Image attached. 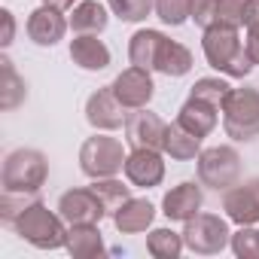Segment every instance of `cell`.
<instances>
[{"instance_id": "cell-24", "label": "cell", "mask_w": 259, "mask_h": 259, "mask_svg": "<svg viewBox=\"0 0 259 259\" xmlns=\"http://www.w3.org/2000/svg\"><path fill=\"white\" fill-rule=\"evenodd\" d=\"M107 7H101L98 0H82L70 13V28L73 34H101L107 28Z\"/></svg>"}, {"instance_id": "cell-9", "label": "cell", "mask_w": 259, "mask_h": 259, "mask_svg": "<svg viewBox=\"0 0 259 259\" xmlns=\"http://www.w3.org/2000/svg\"><path fill=\"white\" fill-rule=\"evenodd\" d=\"M58 213L67 226H98L107 213L101 198L89 189H70L58 198Z\"/></svg>"}, {"instance_id": "cell-25", "label": "cell", "mask_w": 259, "mask_h": 259, "mask_svg": "<svg viewBox=\"0 0 259 259\" xmlns=\"http://www.w3.org/2000/svg\"><path fill=\"white\" fill-rule=\"evenodd\" d=\"M25 98H28L25 79L16 73L10 58H0V107H4V110H16Z\"/></svg>"}, {"instance_id": "cell-16", "label": "cell", "mask_w": 259, "mask_h": 259, "mask_svg": "<svg viewBox=\"0 0 259 259\" xmlns=\"http://www.w3.org/2000/svg\"><path fill=\"white\" fill-rule=\"evenodd\" d=\"M201 201H204V192H201V186L198 183H180V186H174L165 198H162V213L168 217V220H177V223H186V220H192L198 210H201Z\"/></svg>"}, {"instance_id": "cell-17", "label": "cell", "mask_w": 259, "mask_h": 259, "mask_svg": "<svg viewBox=\"0 0 259 259\" xmlns=\"http://www.w3.org/2000/svg\"><path fill=\"white\" fill-rule=\"evenodd\" d=\"M220 107H213V104H207V101H201V98H186V104L180 107V116H177V122L183 125V128H189L192 135H198V138H207L213 128H217V119H220Z\"/></svg>"}, {"instance_id": "cell-15", "label": "cell", "mask_w": 259, "mask_h": 259, "mask_svg": "<svg viewBox=\"0 0 259 259\" xmlns=\"http://www.w3.org/2000/svg\"><path fill=\"white\" fill-rule=\"evenodd\" d=\"M70 22H64L61 10L55 7H37L31 16H28V37L37 43V46H55L58 40H64V31H67Z\"/></svg>"}, {"instance_id": "cell-33", "label": "cell", "mask_w": 259, "mask_h": 259, "mask_svg": "<svg viewBox=\"0 0 259 259\" xmlns=\"http://www.w3.org/2000/svg\"><path fill=\"white\" fill-rule=\"evenodd\" d=\"M244 49H247L250 61L259 64V31H247V37H244Z\"/></svg>"}, {"instance_id": "cell-5", "label": "cell", "mask_w": 259, "mask_h": 259, "mask_svg": "<svg viewBox=\"0 0 259 259\" xmlns=\"http://www.w3.org/2000/svg\"><path fill=\"white\" fill-rule=\"evenodd\" d=\"M125 150L122 141L107 138V135H95L79 147V168L85 177L101 180V177H116L119 171H125Z\"/></svg>"}, {"instance_id": "cell-22", "label": "cell", "mask_w": 259, "mask_h": 259, "mask_svg": "<svg viewBox=\"0 0 259 259\" xmlns=\"http://www.w3.org/2000/svg\"><path fill=\"white\" fill-rule=\"evenodd\" d=\"M168 37L162 31H138L128 43V58H132L135 67H144V70H156V58H159V49Z\"/></svg>"}, {"instance_id": "cell-4", "label": "cell", "mask_w": 259, "mask_h": 259, "mask_svg": "<svg viewBox=\"0 0 259 259\" xmlns=\"http://www.w3.org/2000/svg\"><path fill=\"white\" fill-rule=\"evenodd\" d=\"M49 162L40 150H16L4 162V189L7 192H40L46 183Z\"/></svg>"}, {"instance_id": "cell-21", "label": "cell", "mask_w": 259, "mask_h": 259, "mask_svg": "<svg viewBox=\"0 0 259 259\" xmlns=\"http://www.w3.org/2000/svg\"><path fill=\"white\" fill-rule=\"evenodd\" d=\"M162 153H168V156H171V159H177V162L198 159V153H201V138H198V135H192L189 128H183L180 122H171V125H168V132H165Z\"/></svg>"}, {"instance_id": "cell-31", "label": "cell", "mask_w": 259, "mask_h": 259, "mask_svg": "<svg viewBox=\"0 0 259 259\" xmlns=\"http://www.w3.org/2000/svg\"><path fill=\"white\" fill-rule=\"evenodd\" d=\"M232 250H235L238 259H259V229L241 226L232 235Z\"/></svg>"}, {"instance_id": "cell-30", "label": "cell", "mask_w": 259, "mask_h": 259, "mask_svg": "<svg viewBox=\"0 0 259 259\" xmlns=\"http://www.w3.org/2000/svg\"><path fill=\"white\" fill-rule=\"evenodd\" d=\"M192 7H195V0H156V16L165 25L177 28L186 19H192Z\"/></svg>"}, {"instance_id": "cell-13", "label": "cell", "mask_w": 259, "mask_h": 259, "mask_svg": "<svg viewBox=\"0 0 259 259\" xmlns=\"http://www.w3.org/2000/svg\"><path fill=\"white\" fill-rule=\"evenodd\" d=\"M113 92H116V98H119L128 110H141V107H147V104L153 101L156 85H153L150 70L132 64L128 70H122V73L113 79Z\"/></svg>"}, {"instance_id": "cell-1", "label": "cell", "mask_w": 259, "mask_h": 259, "mask_svg": "<svg viewBox=\"0 0 259 259\" xmlns=\"http://www.w3.org/2000/svg\"><path fill=\"white\" fill-rule=\"evenodd\" d=\"M201 49H204V58L213 70L226 73V76H238L244 79L250 70H253V61L244 49V40L238 34V28H207L204 31V40H201Z\"/></svg>"}, {"instance_id": "cell-27", "label": "cell", "mask_w": 259, "mask_h": 259, "mask_svg": "<svg viewBox=\"0 0 259 259\" xmlns=\"http://www.w3.org/2000/svg\"><path fill=\"white\" fill-rule=\"evenodd\" d=\"M183 247H186L183 244V235H177L171 229H156V232L147 235V250L156 259H177L183 253Z\"/></svg>"}, {"instance_id": "cell-14", "label": "cell", "mask_w": 259, "mask_h": 259, "mask_svg": "<svg viewBox=\"0 0 259 259\" xmlns=\"http://www.w3.org/2000/svg\"><path fill=\"white\" fill-rule=\"evenodd\" d=\"M125 177L132 186L153 189L165 177V162L159 150H132V156L125 159Z\"/></svg>"}, {"instance_id": "cell-2", "label": "cell", "mask_w": 259, "mask_h": 259, "mask_svg": "<svg viewBox=\"0 0 259 259\" xmlns=\"http://www.w3.org/2000/svg\"><path fill=\"white\" fill-rule=\"evenodd\" d=\"M13 229L34 247L40 250H58L67 244V223L61 220V213H52L46 204L40 201H31L19 220L13 223Z\"/></svg>"}, {"instance_id": "cell-6", "label": "cell", "mask_w": 259, "mask_h": 259, "mask_svg": "<svg viewBox=\"0 0 259 259\" xmlns=\"http://www.w3.org/2000/svg\"><path fill=\"white\" fill-rule=\"evenodd\" d=\"M198 180L217 192L241 183V156L235 147H210L198 153Z\"/></svg>"}, {"instance_id": "cell-18", "label": "cell", "mask_w": 259, "mask_h": 259, "mask_svg": "<svg viewBox=\"0 0 259 259\" xmlns=\"http://www.w3.org/2000/svg\"><path fill=\"white\" fill-rule=\"evenodd\" d=\"M70 58L82 70H104L110 67V49L98 34H76L70 40Z\"/></svg>"}, {"instance_id": "cell-23", "label": "cell", "mask_w": 259, "mask_h": 259, "mask_svg": "<svg viewBox=\"0 0 259 259\" xmlns=\"http://www.w3.org/2000/svg\"><path fill=\"white\" fill-rule=\"evenodd\" d=\"M156 70L165 76H186L192 70V52L177 40H165L156 58Z\"/></svg>"}, {"instance_id": "cell-29", "label": "cell", "mask_w": 259, "mask_h": 259, "mask_svg": "<svg viewBox=\"0 0 259 259\" xmlns=\"http://www.w3.org/2000/svg\"><path fill=\"white\" fill-rule=\"evenodd\" d=\"M107 7L122 22H144L156 10V0H107Z\"/></svg>"}, {"instance_id": "cell-28", "label": "cell", "mask_w": 259, "mask_h": 259, "mask_svg": "<svg viewBox=\"0 0 259 259\" xmlns=\"http://www.w3.org/2000/svg\"><path fill=\"white\" fill-rule=\"evenodd\" d=\"M229 92H232V85L226 79H220V76H201V79H195V85H192L189 95L201 98V101H207V104H213V107L223 110V101L229 98Z\"/></svg>"}, {"instance_id": "cell-3", "label": "cell", "mask_w": 259, "mask_h": 259, "mask_svg": "<svg viewBox=\"0 0 259 259\" xmlns=\"http://www.w3.org/2000/svg\"><path fill=\"white\" fill-rule=\"evenodd\" d=\"M223 128L232 141L259 138V92L256 89H232L223 101Z\"/></svg>"}, {"instance_id": "cell-19", "label": "cell", "mask_w": 259, "mask_h": 259, "mask_svg": "<svg viewBox=\"0 0 259 259\" xmlns=\"http://www.w3.org/2000/svg\"><path fill=\"white\" fill-rule=\"evenodd\" d=\"M153 217H156V207L147 198H128L113 213V223L122 235H138V232H147L153 226Z\"/></svg>"}, {"instance_id": "cell-7", "label": "cell", "mask_w": 259, "mask_h": 259, "mask_svg": "<svg viewBox=\"0 0 259 259\" xmlns=\"http://www.w3.org/2000/svg\"><path fill=\"white\" fill-rule=\"evenodd\" d=\"M183 244H186L192 253L213 256V253H220L226 244H232L229 223H226L223 217H217V213H195L192 220H186Z\"/></svg>"}, {"instance_id": "cell-34", "label": "cell", "mask_w": 259, "mask_h": 259, "mask_svg": "<svg viewBox=\"0 0 259 259\" xmlns=\"http://www.w3.org/2000/svg\"><path fill=\"white\" fill-rule=\"evenodd\" d=\"M247 31H259V0H250L247 4V22H244Z\"/></svg>"}, {"instance_id": "cell-20", "label": "cell", "mask_w": 259, "mask_h": 259, "mask_svg": "<svg viewBox=\"0 0 259 259\" xmlns=\"http://www.w3.org/2000/svg\"><path fill=\"white\" fill-rule=\"evenodd\" d=\"M67 253L73 259H98L107 253L98 226H67Z\"/></svg>"}, {"instance_id": "cell-32", "label": "cell", "mask_w": 259, "mask_h": 259, "mask_svg": "<svg viewBox=\"0 0 259 259\" xmlns=\"http://www.w3.org/2000/svg\"><path fill=\"white\" fill-rule=\"evenodd\" d=\"M0 19H4V37H0V43L10 46L13 43V34H16V19H13L10 10H0Z\"/></svg>"}, {"instance_id": "cell-35", "label": "cell", "mask_w": 259, "mask_h": 259, "mask_svg": "<svg viewBox=\"0 0 259 259\" xmlns=\"http://www.w3.org/2000/svg\"><path fill=\"white\" fill-rule=\"evenodd\" d=\"M43 4H46V7H55V10L64 13V10H70V7L76 4V0H43Z\"/></svg>"}, {"instance_id": "cell-10", "label": "cell", "mask_w": 259, "mask_h": 259, "mask_svg": "<svg viewBox=\"0 0 259 259\" xmlns=\"http://www.w3.org/2000/svg\"><path fill=\"white\" fill-rule=\"evenodd\" d=\"M165 132H168V125L147 107L128 113L125 119V141L132 144V150H162Z\"/></svg>"}, {"instance_id": "cell-26", "label": "cell", "mask_w": 259, "mask_h": 259, "mask_svg": "<svg viewBox=\"0 0 259 259\" xmlns=\"http://www.w3.org/2000/svg\"><path fill=\"white\" fill-rule=\"evenodd\" d=\"M92 192L101 198V204L107 207V213H116L128 198H132V186H125V183L116 180V177H101V180H95V183H92Z\"/></svg>"}, {"instance_id": "cell-12", "label": "cell", "mask_w": 259, "mask_h": 259, "mask_svg": "<svg viewBox=\"0 0 259 259\" xmlns=\"http://www.w3.org/2000/svg\"><path fill=\"white\" fill-rule=\"evenodd\" d=\"M223 210L238 226H256L259 223V177L247 183H235L223 192Z\"/></svg>"}, {"instance_id": "cell-8", "label": "cell", "mask_w": 259, "mask_h": 259, "mask_svg": "<svg viewBox=\"0 0 259 259\" xmlns=\"http://www.w3.org/2000/svg\"><path fill=\"white\" fill-rule=\"evenodd\" d=\"M247 4L250 0H195L192 19L198 28H241L247 22Z\"/></svg>"}, {"instance_id": "cell-11", "label": "cell", "mask_w": 259, "mask_h": 259, "mask_svg": "<svg viewBox=\"0 0 259 259\" xmlns=\"http://www.w3.org/2000/svg\"><path fill=\"white\" fill-rule=\"evenodd\" d=\"M125 110H128V107L116 98L113 85L98 89V92L85 101V119H89L92 128H98V132H116V128H125V119H128Z\"/></svg>"}]
</instances>
